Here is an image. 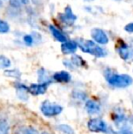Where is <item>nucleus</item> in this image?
Listing matches in <instances>:
<instances>
[{"instance_id":"6","label":"nucleus","mask_w":133,"mask_h":134,"mask_svg":"<svg viewBox=\"0 0 133 134\" xmlns=\"http://www.w3.org/2000/svg\"><path fill=\"white\" fill-rule=\"evenodd\" d=\"M48 85H49L48 83H42V82L31 84L28 87V92L35 96L43 95V94H45L47 92Z\"/></svg>"},{"instance_id":"21","label":"nucleus","mask_w":133,"mask_h":134,"mask_svg":"<svg viewBox=\"0 0 133 134\" xmlns=\"http://www.w3.org/2000/svg\"><path fill=\"white\" fill-rule=\"evenodd\" d=\"M72 96L75 99H78V100H86L87 99V94L81 90H75L72 93Z\"/></svg>"},{"instance_id":"11","label":"nucleus","mask_w":133,"mask_h":134,"mask_svg":"<svg viewBox=\"0 0 133 134\" xmlns=\"http://www.w3.org/2000/svg\"><path fill=\"white\" fill-rule=\"evenodd\" d=\"M52 79L59 83H68L71 80V75L67 71L61 70L54 73Z\"/></svg>"},{"instance_id":"13","label":"nucleus","mask_w":133,"mask_h":134,"mask_svg":"<svg viewBox=\"0 0 133 134\" xmlns=\"http://www.w3.org/2000/svg\"><path fill=\"white\" fill-rule=\"evenodd\" d=\"M49 30H50V32H51L53 37L57 41H59V42H60V43H63V42H65V41H67L66 35H65L61 30H59L57 27H56L55 26L50 25L49 26Z\"/></svg>"},{"instance_id":"12","label":"nucleus","mask_w":133,"mask_h":134,"mask_svg":"<svg viewBox=\"0 0 133 134\" xmlns=\"http://www.w3.org/2000/svg\"><path fill=\"white\" fill-rule=\"evenodd\" d=\"M85 107H86V110H87V112L90 115L98 114V113L100 112V109H101L100 105H99L96 101L92 100V99H89V100H87Z\"/></svg>"},{"instance_id":"7","label":"nucleus","mask_w":133,"mask_h":134,"mask_svg":"<svg viewBox=\"0 0 133 134\" xmlns=\"http://www.w3.org/2000/svg\"><path fill=\"white\" fill-rule=\"evenodd\" d=\"M59 16H60L61 21L64 24H67V25H72L75 22V20L77 19L76 15L73 13L70 7H67L66 8H65L64 13L59 15Z\"/></svg>"},{"instance_id":"17","label":"nucleus","mask_w":133,"mask_h":134,"mask_svg":"<svg viewBox=\"0 0 133 134\" xmlns=\"http://www.w3.org/2000/svg\"><path fill=\"white\" fill-rule=\"evenodd\" d=\"M57 129L64 134H75V131L73 130V128L67 124H59L57 126Z\"/></svg>"},{"instance_id":"16","label":"nucleus","mask_w":133,"mask_h":134,"mask_svg":"<svg viewBox=\"0 0 133 134\" xmlns=\"http://www.w3.org/2000/svg\"><path fill=\"white\" fill-rule=\"evenodd\" d=\"M10 126L7 119L0 118V134H8Z\"/></svg>"},{"instance_id":"19","label":"nucleus","mask_w":133,"mask_h":134,"mask_svg":"<svg viewBox=\"0 0 133 134\" xmlns=\"http://www.w3.org/2000/svg\"><path fill=\"white\" fill-rule=\"evenodd\" d=\"M16 134H39L38 131L32 127H25L20 128L16 131Z\"/></svg>"},{"instance_id":"24","label":"nucleus","mask_w":133,"mask_h":134,"mask_svg":"<svg viewBox=\"0 0 133 134\" xmlns=\"http://www.w3.org/2000/svg\"><path fill=\"white\" fill-rule=\"evenodd\" d=\"M23 40H24V42L26 43V45L31 46L34 43V37L31 35H26V36H24Z\"/></svg>"},{"instance_id":"3","label":"nucleus","mask_w":133,"mask_h":134,"mask_svg":"<svg viewBox=\"0 0 133 134\" xmlns=\"http://www.w3.org/2000/svg\"><path fill=\"white\" fill-rule=\"evenodd\" d=\"M40 111L46 117H55L62 112L63 107L61 105L50 102L49 100H45L40 105Z\"/></svg>"},{"instance_id":"5","label":"nucleus","mask_w":133,"mask_h":134,"mask_svg":"<svg viewBox=\"0 0 133 134\" xmlns=\"http://www.w3.org/2000/svg\"><path fill=\"white\" fill-rule=\"evenodd\" d=\"M90 36L93 41L100 45H107L109 41L107 33L101 28H93L90 32Z\"/></svg>"},{"instance_id":"25","label":"nucleus","mask_w":133,"mask_h":134,"mask_svg":"<svg viewBox=\"0 0 133 134\" xmlns=\"http://www.w3.org/2000/svg\"><path fill=\"white\" fill-rule=\"evenodd\" d=\"M9 4L13 7H19L22 5L21 0H9Z\"/></svg>"},{"instance_id":"22","label":"nucleus","mask_w":133,"mask_h":134,"mask_svg":"<svg viewBox=\"0 0 133 134\" xmlns=\"http://www.w3.org/2000/svg\"><path fill=\"white\" fill-rule=\"evenodd\" d=\"M10 27H9V25L5 21H3V20H0V33L5 34L7 33L9 31Z\"/></svg>"},{"instance_id":"28","label":"nucleus","mask_w":133,"mask_h":134,"mask_svg":"<svg viewBox=\"0 0 133 134\" xmlns=\"http://www.w3.org/2000/svg\"><path fill=\"white\" fill-rule=\"evenodd\" d=\"M2 5H3V2H2L1 0H0V7H1Z\"/></svg>"},{"instance_id":"20","label":"nucleus","mask_w":133,"mask_h":134,"mask_svg":"<svg viewBox=\"0 0 133 134\" xmlns=\"http://www.w3.org/2000/svg\"><path fill=\"white\" fill-rule=\"evenodd\" d=\"M11 66V61L5 56H0V69H8Z\"/></svg>"},{"instance_id":"14","label":"nucleus","mask_w":133,"mask_h":134,"mask_svg":"<svg viewBox=\"0 0 133 134\" xmlns=\"http://www.w3.org/2000/svg\"><path fill=\"white\" fill-rule=\"evenodd\" d=\"M37 74H38V82L48 83V84H50V83H51V80H50L48 72H47L44 69H39L38 72H37Z\"/></svg>"},{"instance_id":"2","label":"nucleus","mask_w":133,"mask_h":134,"mask_svg":"<svg viewBox=\"0 0 133 134\" xmlns=\"http://www.w3.org/2000/svg\"><path fill=\"white\" fill-rule=\"evenodd\" d=\"M78 47L83 52L88 54H90L96 58H103L107 55V52L105 49L100 48L97 43L93 40H89V39H82L79 38L77 40Z\"/></svg>"},{"instance_id":"26","label":"nucleus","mask_w":133,"mask_h":134,"mask_svg":"<svg viewBox=\"0 0 133 134\" xmlns=\"http://www.w3.org/2000/svg\"><path fill=\"white\" fill-rule=\"evenodd\" d=\"M124 29H125V31L128 32V33H133V22H130L128 25L125 26Z\"/></svg>"},{"instance_id":"4","label":"nucleus","mask_w":133,"mask_h":134,"mask_svg":"<svg viewBox=\"0 0 133 134\" xmlns=\"http://www.w3.org/2000/svg\"><path fill=\"white\" fill-rule=\"evenodd\" d=\"M88 128L90 131L93 132H108L109 129H108L107 123L103 120L99 118L91 119L88 122Z\"/></svg>"},{"instance_id":"9","label":"nucleus","mask_w":133,"mask_h":134,"mask_svg":"<svg viewBox=\"0 0 133 134\" xmlns=\"http://www.w3.org/2000/svg\"><path fill=\"white\" fill-rule=\"evenodd\" d=\"M118 53L123 60H129L133 58V48L127 44H122L119 46Z\"/></svg>"},{"instance_id":"15","label":"nucleus","mask_w":133,"mask_h":134,"mask_svg":"<svg viewBox=\"0 0 133 134\" xmlns=\"http://www.w3.org/2000/svg\"><path fill=\"white\" fill-rule=\"evenodd\" d=\"M69 64L72 65L73 67H83V66L85 65V61H84L83 58L80 56L74 55V56L71 58L70 61H69Z\"/></svg>"},{"instance_id":"18","label":"nucleus","mask_w":133,"mask_h":134,"mask_svg":"<svg viewBox=\"0 0 133 134\" xmlns=\"http://www.w3.org/2000/svg\"><path fill=\"white\" fill-rule=\"evenodd\" d=\"M4 74L12 79H20L21 77V72L18 69H5Z\"/></svg>"},{"instance_id":"29","label":"nucleus","mask_w":133,"mask_h":134,"mask_svg":"<svg viewBox=\"0 0 133 134\" xmlns=\"http://www.w3.org/2000/svg\"><path fill=\"white\" fill-rule=\"evenodd\" d=\"M42 134H48V132H43Z\"/></svg>"},{"instance_id":"1","label":"nucleus","mask_w":133,"mask_h":134,"mask_svg":"<svg viewBox=\"0 0 133 134\" xmlns=\"http://www.w3.org/2000/svg\"><path fill=\"white\" fill-rule=\"evenodd\" d=\"M108 83L112 87H115L118 88H123L130 86L133 83V79L130 75L127 74H118L111 70H107L105 73Z\"/></svg>"},{"instance_id":"10","label":"nucleus","mask_w":133,"mask_h":134,"mask_svg":"<svg viewBox=\"0 0 133 134\" xmlns=\"http://www.w3.org/2000/svg\"><path fill=\"white\" fill-rule=\"evenodd\" d=\"M16 95L18 99L21 100H27L28 99V87H27L25 84L22 83H16Z\"/></svg>"},{"instance_id":"8","label":"nucleus","mask_w":133,"mask_h":134,"mask_svg":"<svg viewBox=\"0 0 133 134\" xmlns=\"http://www.w3.org/2000/svg\"><path fill=\"white\" fill-rule=\"evenodd\" d=\"M78 43H77V41L74 40H67L61 44V51L65 55L74 54L76 50L78 49Z\"/></svg>"},{"instance_id":"30","label":"nucleus","mask_w":133,"mask_h":134,"mask_svg":"<svg viewBox=\"0 0 133 134\" xmlns=\"http://www.w3.org/2000/svg\"><path fill=\"white\" fill-rule=\"evenodd\" d=\"M86 1H91V0H86Z\"/></svg>"},{"instance_id":"23","label":"nucleus","mask_w":133,"mask_h":134,"mask_svg":"<svg viewBox=\"0 0 133 134\" xmlns=\"http://www.w3.org/2000/svg\"><path fill=\"white\" fill-rule=\"evenodd\" d=\"M125 115L123 114V113H121V112H116V113H114V117H113V119H114V120H115V122L116 123H120V122H122L123 120H125Z\"/></svg>"},{"instance_id":"27","label":"nucleus","mask_w":133,"mask_h":134,"mask_svg":"<svg viewBox=\"0 0 133 134\" xmlns=\"http://www.w3.org/2000/svg\"><path fill=\"white\" fill-rule=\"evenodd\" d=\"M121 134H133V132L129 129H124L121 131Z\"/></svg>"}]
</instances>
